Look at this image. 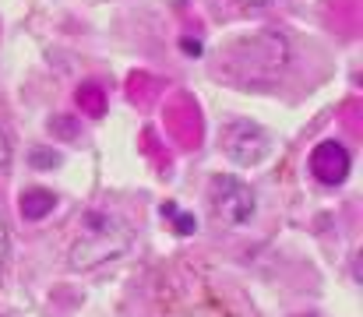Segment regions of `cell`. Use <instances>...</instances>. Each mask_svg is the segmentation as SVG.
Returning <instances> with one entry per match:
<instances>
[{
	"label": "cell",
	"mask_w": 363,
	"mask_h": 317,
	"mask_svg": "<svg viewBox=\"0 0 363 317\" xmlns=\"http://www.w3.org/2000/svg\"><path fill=\"white\" fill-rule=\"evenodd\" d=\"M32 166H46V169H53V166H60V155H57V152H43V148H35V152H32Z\"/></svg>",
	"instance_id": "obj_7"
},
{
	"label": "cell",
	"mask_w": 363,
	"mask_h": 317,
	"mask_svg": "<svg viewBox=\"0 0 363 317\" xmlns=\"http://www.w3.org/2000/svg\"><path fill=\"white\" fill-rule=\"evenodd\" d=\"M350 166H353V159H350V152L339 141H321L311 152V173L325 187H339L350 177Z\"/></svg>",
	"instance_id": "obj_4"
},
{
	"label": "cell",
	"mask_w": 363,
	"mask_h": 317,
	"mask_svg": "<svg viewBox=\"0 0 363 317\" xmlns=\"http://www.w3.org/2000/svg\"><path fill=\"white\" fill-rule=\"evenodd\" d=\"M162 215H169V218H173V229H177L180 236L198 233V218H194V215H184L177 205H162Z\"/></svg>",
	"instance_id": "obj_6"
},
{
	"label": "cell",
	"mask_w": 363,
	"mask_h": 317,
	"mask_svg": "<svg viewBox=\"0 0 363 317\" xmlns=\"http://www.w3.org/2000/svg\"><path fill=\"white\" fill-rule=\"evenodd\" d=\"M11 162V141H7V130L0 127V169H7Z\"/></svg>",
	"instance_id": "obj_8"
},
{
	"label": "cell",
	"mask_w": 363,
	"mask_h": 317,
	"mask_svg": "<svg viewBox=\"0 0 363 317\" xmlns=\"http://www.w3.org/2000/svg\"><path fill=\"white\" fill-rule=\"evenodd\" d=\"M240 4L247 7V11H264V7H268L272 0H240Z\"/></svg>",
	"instance_id": "obj_11"
},
{
	"label": "cell",
	"mask_w": 363,
	"mask_h": 317,
	"mask_svg": "<svg viewBox=\"0 0 363 317\" xmlns=\"http://www.w3.org/2000/svg\"><path fill=\"white\" fill-rule=\"evenodd\" d=\"M208 198H212V211L226 222V226H247L254 218V191L243 184L240 177H216L212 187H208Z\"/></svg>",
	"instance_id": "obj_2"
},
{
	"label": "cell",
	"mask_w": 363,
	"mask_h": 317,
	"mask_svg": "<svg viewBox=\"0 0 363 317\" xmlns=\"http://www.w3.org/2000/svg\"><path fill=\"white\" fill-rule=\"evenodd\" d=\"M7 247H11V236H7V226H4V218H0V272H4V265H7Z\"/></svg>",
	"instance_id": "obj_9"
},
{
	"label": "cell",
	"mask_w": 363,
	"mask_h": 317,
	"mask_svg": "<svg viewBox=\"0 0 363 317\" xmlns=\"http://www.w3.org/2000/svg\"><path fill=\"white\" fill-rule=\"evenodd\" d=\"M53 205H57V194L53 191H43V187L25 191L21 194V218L25 222H39V218H46L53 211Z\"/></svg>",
	"instance_id": "obj_5"
},
{
	"label": "cell",
	"mask_w": 363,
	"mask_h": 317,
	"mask_svg": "<svg viewBox=\"0 0 363 317\" xmlns=\"http://www.w3.org/2000/svg\"><path fill=\"white\" fill-rule=\"evenodd\" d=\"M223 148L226 155L237 162V166H257L268 148H272V138L264 127H257L254 120H230L223 127Z\"/></svg>",
	"instance_id": "obj_3"
},
{
	"label": "cell",
	"mask_w": 363,
	"mask_h": 317,
	"mask_svg": "<svg viewBox=\"0 0 363 317\" xmlns=\"http://www.w3.org/2000/svg\"><path fill=\"white\" fill-rule=\"evenodd\" d=\"M180 46H184V53H194V57L201 53V43L198 39H180Z\"/></svg>",
	"instance_id": "obj_10"
},
{
	"label": "cell",
	"mask_w": 363,
	"mask_h": 317,
	"mask_svg": "<svg viewBox=\"0 0 363 317\" xmlns=\"http://www.w3.org/2000/svg\"><path fill=\"white\" fill-rule=\"evenodd\" d=\"M303 317H321V314H303Z\"/></svg>",
	"instance_id": "obj_12"
},
{
	"label": "cell",
	"mask_w": 363,
	"mask_h": 317,
	"mask_svg": "<svg viewBox=\"0 0 363 317\" xmlns=\"http://www.w3.org/2000/svg\"><path fill=\"white\" fill-rule=\"evenodd\" d=\"M130 226L123 222L121 215H110V211H89L82 218V236L71 243V268L78 272H89V268H99L103 261H113L130 250Z\"/></svg>",
	"instance_id": "obj_1"
}]
</instances>
